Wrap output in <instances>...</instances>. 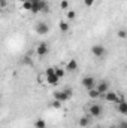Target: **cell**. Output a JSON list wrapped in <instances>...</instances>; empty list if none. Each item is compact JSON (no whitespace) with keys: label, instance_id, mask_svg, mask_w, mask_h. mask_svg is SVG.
Here are the masks:
<instances>
[{"label":"cell","instance_id":"cell-31","mask_svg":"<svg viewBox=\"0 0 127 128\" xmlns=\"http://www.w3.org/2000/svg\"><path fill=\"white\" fill-rule=\"evenodd\" d=\"M58 2H61V0H58Z\"/></svg>","mask_w":127,"mask_h":128},{"label":"cell","instance_id":"cell-22","mask_svg":"<svg viewBox=\"0 0 127 128\" xmlns=\"http://www.w3.org/2000/svg\"><path fill=\"white\" fill-rule=\"evenodd\" d=\"M60 8H61V9H67V8H69V2H67V0H61V2H60Z\"/></svg>","mask_w":127,"mask_h":128},{"label":"cell","instance_id":"cell-11","mask_svg":"<svg viewBox=\"0 0 127 128\" xmlns=\"http://www.w3.org/2000/svg\"><path fill=\"white\" fill-rule=\"evenodd\" d=\"M90 122H91V118H90V116H81L79 121H78V125L81 128H85V127L90 125Z\"/></svg>","mask_w":127,"mask_h":128},{"label":"cell","instance_id":"cell-5","mask_svg":"<svg viewBox=\"0 0 127 128\" xmlns=\"http://www.w3.org/2000/svg\"><path fill=\"white\" fill-rule=\"evenodd\" d=\"M88 112H90V116L99 118V116H102V113H103V107H102L100 104H97V103H93V104L90 106Z\"/></svg>","mask_w":127,"mask_h":128},{"label":"cell","instance_id":"cell-3","mask_svg":"<svg viewBox=\"0 0 127 128\" xmlns=\"http://www.w3.org/2000/svg\"><path fill=\"white\" fill-rule=\"evenodd\" d=\"M34 32L37 33L39 36H45L49 33V26L45 22V21H39L36 26H34Z\"/></svg>","mask_w":127,"mask_h":128},{"label":"cell","instance_id":"cell-32","mask_svg":"<svg viewBox=\"0 0 127 128\" xmlns=\"http://www.w3.org/2000/svg\"><path fill=\"white\" fill-rule=\"evenodd\" d=\"M126 32H127V28H126Z\"/></svg>","mask_w":127,"mask_h":128},{"label":"cell","instance_id":"cell-7","mask_svg":"<svg viewBox=\"0 0 127 128\" xmlns=\"http://www.w3.org/2000/svg\"><path fill=\"white\" fill-rule=\"evenodd\" d=\"M72 97L69 96L64 90H61V91H55L54 92V100H58V101H61V103H64V101H69Z\"/></svg>","mask_w":127,"mask_h":128},{"label":"cell","instance_id":"cell-30","mask_svg":"<svg viewBox=\"0 0 127 128\" xmlns=\"http://www.w3.org/2000/svg\"><path fill=\"white\" fill-rule=\"evenodd\" d=\"M94 128H103V127H100V125H97V127H94Z\"/></svg>","mask_w":127,"mask_h":128},{"label":"cell","instance_id":"cell-18","mask_svg":"<svg viewBox=\"0 0 127 128\" xmlns=\"http://www.w3.org/2000/svg\"><path fill=\"white\" fill-rule=\"evenodd\" d=\"M23 8H24L26 10H30V12H32V8H33L32 0H27V2H24V3H23Z\"/></svg>","mask_w":127,"mask_h":128},{"label":"cell","instance_id":"cell-10","mask_svg":"<svg viewBox=\"0 0 127 128\" xmlns=\"http://www.w3.org/2000/svg\"><path fill=\"white\" fill-rule=\"evenodd\" d=\"M105 98L109 101V103H118L120 101V97L117 96V92H112V91H108L105 94Z\"/></svg>","mask_w":127,"mask_h":128},{"label":"cell","instance_id":"cell-6","mask_svg":"<svg viewBox=\"0 0 127 128\" xmlns=\"http://www.w3.org/2000/svg\"><path fill=\"white\" fill-rule=\"evenodd\" d=\"M48 52H49V46H48L46 42H40V43L36 46V54H37L39 57H45V55H48Z\"/></svg>","mask_w":127,"mask_h":128},{"label":"cell","instance_id":"cell-1","mask_svg":"<svg viewBox=\"0 0 127 128\" xmlns=\"http://www.w3.org/2000/svg\"><path fill=\"white\" fill-rule=\"evenodd\" d=\"M32 12L33 14H39V12H49V6L43 2V0H32Z\"/></svg>","mask_w":127,"mask_h":128},{"label":"cell","instance_id":"cell-19","mask_svg":"<svg viewBox=\"0 0 127 128\" xmlns=\"http://www.w3.org/2000/svg\"><path fill=\"white\" fill-rule=\"evenodd\" d=\"M55 74L61 79V78L64 76V68H61V67H55Z\"/></svg>","mask_w":127,"mask_h":128},{"label":"cell","instance_id":"cell-13","mask_svg":"<svg viewBox=\"0 0 127 128\" xmlns=\"http://www.w3.org/2000/svg\"><path fill=\"white\" fill-rule=\"evenodd\" d=\"M58 80H60V78H58L57 74H54V76H46V82H48L49 85H57Z\"/></svg>","mask_w":127,"mask_h":128},{"label":"cell","instance_id":"cell-21","mask_svg":"<svg viewBox=\"0 0 127 128\" xmlns=\"http://www.w3.org/2000/svg\"><path fill=\"white\" fill-rule=\"evenodd\" d=\"M52 107H54V109H60V107H61V101L54 100V101H52Z\"/></svg>","mask_w":127,"mask_h":128},{"label":"cell","instance_id":"cell-24","mask_svg":"<svg viewBox=\"0 0 127 128\" xmlns=\"http://www.w3.org/2000/svg\"><path fill=\"white\" fill-rule=\"evenodd\" d=\"M94 2H96V0H84V4H85L87 8H90V6H93V4H94Z\"/></svg>","mask_w":127,"mask_h":128},{"label":"cell","instance_id":"cell-16","mask_svg":"<svg viewBox=\"0 0 127 128\" xmlns=\"http://www.w3.org/2000/svg\"><path fill=\"white\" fill-rule=\"evenodd\" d=\"M55 74V67H48L45 70V76H54Z\"/></svg>","mask_w":127,"mask_h":128},{"label":"cell","instance_id":"cell-28","mask_svg":"<svg viewBox=\"0 0 127 128\" xmlns=\"http://www.w3.org/2000/svg\"><path fill=\"white\" fill-rule=\"evenodd\" d=\"M109 128H118V125H112V127H109Z\"/></svg>","mask_w":127,"mask_h":128},{"label":"cell","instance_id":"cell-2","mask_svg":"<svg viewBox=\"0 0 127 128\" xmlns=\"http://www.w3.org/2000/svg\"><path fill=\"white\" fill-rule=\"evenodd\" d=\"M81 85H82L87 91H90V90H94L97 84H96V79H94V78L88 74V76H84V78L81 79Z\"/></svg>","mask_w":127,"mask_h":128},{"label":"cell","instance_id":"cell-12","mask_svg":"<svg viewBox=\"0 0 127 128\" xmlns=\"http://www.w3.org/2000/svg\"><path fill=\"white\" fill-rule=\"evenodd\" d=\"M66 68H67L69 72H75V70L78 68V63H76V60H69L67 64H66Z\"/></svg>","mask_w":127,"mask_h":128},{"label":"cell","instance_id":"cell-27","mask_svg":"<svg viewBox=\"0 0 127 128\" xmlns=\"http://www.w3.org/2000/svg\"><path fill=\"white\" fill-rule=\"evenodd\" d=\"M0 6H2V8H6V6H8V2H6V0H0Z\"/></svg>","mask_w":127,"mask_h":128},{"label":"cell","instance_id":"cell-26","mask_svg":"<svg viewBox=\"0 0 127 128\" xmlns=\"http://www.w3.org/2000/svg\"><path fill=\"white\" fill-rule=\"evenodd\" d=\"M118 128H127V121H121L118 124Z\"/></svg>","mask_w":127,"mask_h":128},{"label":"cell","instance_id":"cell-9","mask_svg":"<svg viewBox=\"0 0 127 128\" xmlns=\"http://www.w3.org/2000/svg\"><path fill=\"white\" fill-rule=\"evenodd\" d=\"M108 88H109V84H108L106 80H102V82H99V84L96 85V90H97L100 94H106V92H108Z\"/></svg>","mask_w":127,"mask_h":128},{"label":"cell","instance_id":"cell-29","mask_svg":"<svg viewBox=\"0 0 127 128\" xmlns=\"http://www.w3.org/2000/svg\"><path fill=\"white\" fill-rule=\"evenodd\" d=\"M18 2H21V3H24V2H27V0H18Z\"/></svg>","mask_w":127,"mask_h":128},{"label":"cell","instance_id":"cell-14","mask_svg":"<svg viewBox=\"0 0 127 128\" xmlns=\"http://www.w3.org/2000/svg\"><path fill=\"white\" fill-rule=\"evenodd\" d=\"M34 128H46V122L43 119H36L34 121Z\"/></svg>","mask_w":127,"mask_h":128},{"label":"cell","instance_id":"cell-23","mask_svg":"<svg viewBox=\"0 0 127 128\" xmlns=\"http://www.w3.org/2000/svg\"><path fill=\"white\" fill-rule=\"evenodd\" d=\"M117 36H118V37H121V39H124V37L127 36V32H126V28H124V30H120V32L117 33Z\"/></svg>","mask_w":127,"mask_h":128},{"label":"cell","instance_id":"cell-8","mask_svg":"<svg viewBox=\"0 0 127 128\" xmlns=\"http://www.w3.org/2000/svg\"><path fill=\"white\" fill-rule=\"evenodd\" d=\"M117 110L121 115H127V101L124 98H120V101L117 103Z\"/></svg>","mask_w":127,"mask_h":128},{"label":"cell","instance_id":"cell-17","mask_svg":"<svg viewBox=\"0 0 127 128\" xmlns=\"http://www.w3.org/2000/svg\"><path fill=\"white\" fill-rule=\"evenodd\" d=\"M88 96H90V98H97V97L100 96V92L94 88V90H90V91H88Z\"/></svg>","mask_w":127,"mask_h":128},{"label":"cell","instance_id":"cell-20","mask_svg":"<svg viewBox=\"0 0 127 128\" xmlns=\"http://www.w3.org/2000/svg\"><path fill=\"white\" fill-rule=\"evenodd\" d=\"M66 16H67V20H75V18H76V12H75V10H69Z\"/></svg>","mask_w":127,"mask_h":128},{"label":"cell","instance_id":"cell-25","mask_svg":"<svg viewBox=\"0 0 127 128\" xmlns=\"http://www.w3.org/2000/svg\"><path fill=\"white\" fill-rule=\"evenodd\" d=\"M23 63H26V66H32V60L26 57V58H23Z\"/></svg>","mask_w":127,"mask_h":128},{"label":"cell","instance_id":"cell-4","mask_svg":"<svg viewBox=\"0 0 127 128\" xmlns=\"http://www.w3.org/2000/svg\"><path fill=\"white\" fill-rule=\"evenodd\" d=\"M106 52H108V51H106V48H105L103 45H93V46H91V54L94 55L96 58H102Z\"/></svg>","mask_w":127,"mask_h":128},{"label":"cell","instance_id":"cell-15","mask_svg":"<svg viewBox=\"0 0 127 128\" xmlns=\"http://www.w3.org/2000/svg\"><path fill=\"white\" fill-rule=\"evenodd\" d=\"M58 27H60V30L63 33L69 32V28H70V26H69V22H66V21H61L60 24H58Z\"/></svg>","mask_w":127,"mask_h":128}]
</instances>
